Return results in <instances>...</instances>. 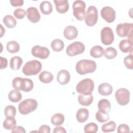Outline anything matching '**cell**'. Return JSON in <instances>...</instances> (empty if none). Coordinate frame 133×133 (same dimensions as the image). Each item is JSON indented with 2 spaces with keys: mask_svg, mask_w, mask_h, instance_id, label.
Segmentation results:
<instances>
[{
  "mask_svg": "<svg viewBox=\"0 0 133 133\" xmlns=\"http://www.w3.org/2000/svg\"><path fill=\"white\" fill-rule=\"evenodd\" d=\"M101 41L105 45H111L114 41V36L113 32L109 26L104 27L100 32Z\"/></svg>",
  "mask_w": 133,
  "mask_h": 133,
  "instance_id": "obj_10",
  "label": "cell"
},
{
  "mask_svg": "<svg viewBox=\"0 0 133 133\" xmlns=\"http://www.w3.org/2000/svg\"><path fill=\"white\" fill-rule=\"evenodd\" d=\"M1 37H2L3 36V35L5 34V29L3 28V26H2V25L1 24Z\"/></svg>",
  "mask_w": 133,
  "mask_h": 133,
  "instance_id": "obj_47",
  "label": "cell"
},
{
  "mask_svg": "<svg viewBox=\"0 0 133 133\" xmlns=\"http://www.w3.org/2000/svg\"><path fill=\"white\" fill-rule=\"evenodd\" d=\"M115 97L117 103L121 105H126L129 102L130 92L125 88H121L116 90Z\"/></svg>",
  "mask_w": 133,
  "mask_h": 133,
  "instance_id": "obj_9",
  "label": "cell"
},
{
  "mask_svg": "<svg viewBox=\"0 0 133 133\" xmlns=\"http://www.w3.org/2000/svg\"><path fill=\"white\" fill-rule=\"evenodd\" d=\"M57 82L61 85L67 84L70 80V74L66 70H61L57 74Z\"/></svg>",
  "mask_w": 133,
  "mask_h": 133,
  "instance_id": "obj_14",
  "label": "cell"
},
{
  "mask_svg": "<svg viewBox=\"0 0 133 133\" xmlns=\"http://www.w3.org/2000/svg\"><path fill=\"white\" fill-rule=\"evenodd\" d=\"M31 53L35 57L41 59H45L48 57L50 54V51L46 47L35 45L32 48Z\"/></svg>",
  "mask_w": 133,
  "mask_h": 133,
  "instance_id": "obj_11",
  "label": "cell"
},
{
  "mask_svg": "<svg viewBox=\"0 0 133 133\" xmlns=\"http://www.w3.org/2000/svg\"><path fill=\"white\" fill-rule=\"evenodd\" d=\"M34 84L33 81L28 78H22L20 90H22L24 92H29L33 88Z\"/></svg>",
  "mask_w": 133,
  "mask_h": 133,
  "instance_id": "obj_18",
  "label": "cell"
},
{
  "mask_svg": "<svg viewBox=\"0 0 133 133\" xmlns=\"http://www.w3.org/2000/svg\"><path fill=\"white\" fill-rule=\"evenodd\" d=\"M6 49L7 51L11 54L16 53L20 50V45L17 42L11 41L7 43Z\"/></svg>",
  "mask_w": 133,
  "mask_h": 133,
  "instance_id": "obj_30",
  "label": "cell"
},
{
  "mask_svg": "<svg viewBox=\"0 0 133 133\" xmlns=\"http://www.w3.org/2000/svg\"><path fill=\"white\" fill-rule=\"evenodd\" d=\"M8 61L6 58L0 57V69H5L7 66Z\"/></svg>",
  "mask_w": 133,
  "mask_h": 133,
  "instance_id": "obj_43",
  "label": "cell"
},
{
  "mask_svg": "<svg viewBox=\"0 0 133 133\" xmlns=\"http://www.w3.org/2000/svg\"><path fill=\"white\" fill-rule=\"evenodd\" d=\"M27 18L32 23L38 22L41 19L40 14L36 7H30L26 11Z\"/></svg>",
  "mask_w": 133,
  "mask_h": 133,
  "instance_id": "obj_13",
  "label": "cell"
},
{
  "mask_svg": "<svg viewBox=\"0 0 133 133\" xmlns=\"http://www.w3.org/2000/svg\"><path fill=\"white\" fill-rule=\"evenodd\" d=\"M94 89V83L89 78L81 81L76 85V90L77 93L83 95L91 94Z\"/></svg>",
  "mask_w": 133,
  "mask_h": 133,
  "instance_id": "obj_4",
  "label": "cell"
},
{
  "mask_svg": "<svg viewBox=\"0 0 133 133\" xmlns=\"http://www.w3.org/2000/svg\"><path fill=\"white\" fill-rule=\"evenodd\" d=\"M23 0H10V3L14 7L21 6L23 4Z\"/></svg>",
  "mask_w": 133,
  "mask_h": 133,
  "instance_id": "obj_45",
  "label": "cell"
},
{
  "mask_svg": "<svg viewBox=\"0 0 133 133\" xmlns=\"http://www.w3.org/2000/svg\"><path fill=\"white\" fill-rule=\"evenodd\" d=\"M9 100L12 102H18L22 99V94L19 90H12L8 94V96Z\"/></svg>",
  "mask_w": 133,
  "mask_h": 133,
  "instance_id": "obj_28",
  "label": "cell"
},
{
  "mask_svg": "<svg viewBox=\"0 0 133 133\" xmlns=\"http://www.w3.org/2000/svg\"><path fill=\"white\" fill-rule=\"evenodd\" d=\"M26 14V11L22 8H17L14 11V16L18 19H22L24 18Z\"/></svg>",
  "mask_w": 133,
  "mask_h": 133,
  "instance_id": "obj_39",
  "label": "cell"
},
{
  "mask_svg": "<svg viewBox=\"0 0 133 133\" xmlns=\"http://www.w3.org/2000/svg\"><path fill=\"white\" fill-rule=\"evenodd\" d=\"M3 21L6 26L9 29L14 28L17 24L16 20L11 15H6L4 17Z\"/></svg>",
  "mask_w": 133,
  "mask_h": 133,
  "instance_id": "obj_29",
  "label": "cell"
},
{
  "mask_svg": "<svg viewBox=\"0 0 133 133\" xmlns=\"http://www.w3.org/2000/svg\"><path fill=\"white\" fill-rule=\"evenodd\" d=\"M132 41L128 39H124L119 43V49L124 53L131 52L132 50Z\"/></svg>",
  "mask_w": 133,
  "mask_h": 133,
  "instance_id": "obj_17",
  "label": "cell"
},
{
  "mask_svg": "<svg viewBox=\"0 0 133 133\" xmlns=\"http://www.w3.org/2000/svg\"><path fill=\"white\" fill-rule=\"evenodd\" d=\"M63 35L65 38L69 40L75 39L78 35V31L76 27L73 25H69L65 28Z\"/></svg>",
  "mask_w": 133,
  "mask_h": 133,
  "instance_id": "obj_15",
  "label": "cell"
},
{
  "mask_svg": "<svg viewBox=\"0 0 133 133\" xmlns=\"http://www.w3.org/2000/svg\"><path fill=\"white\" fill-rule=\"evenodd\" d=\"M93 96L90 95L80 94L78 96V101L79 103L83 106H89L93 101Z\"/></svg>",
  "mask_w": 133,
  "mask_h": 133,
  "instance_id": "obj_22",
  "label": "cell"
},
{
  "mask_svg": "<svg viewBox=\"0 0 133 133\" xmlns=\"http://www.w3.org/2000/svg\"><path fill=\"white\" fill-rule=\"evenodd\" d=\"M51 47L52 50L55 51L59 52L62 50L64 47L63 42L60 39H55L51 43Z\"/></svg>",
  "mask_w": 133,
  "mask_h": 133,
  "instance_id": "obj_27",
  "label": "cell"
},
{
  "mask_svg": "<svg viewBox=\"0 0 133 133\" xmlns=\"http://www.w3.org/2000/svg\"><path fill=\"white\" fill-rule=\"evenodd\" d=\"M98 91V92L102 96H109L112 94L113 87L108 83H103L99 85Z\"/></svg>",
  "mask_w": 133,
  "mask_h": 133,
  "instance_id": "obj_19",
  "label": "cell"
},
{
  "mask_svg": "<svg viewBox=\"0 0 133 133\" xmlns=\"http://www.w3.org/2000/svg\"><path fill=\"white\" fill-rule=\"evenodd\" d=\"M39 81L45 84H48L52 82L54 78L52 74L48 71L42 72L38 76Z\"/></svg>",
  "mask_w": 133,
  "mask_h": 133,
  "instance_id": "obj_26",
  "label": "cell"
},
{
  "mask_svg": "<svg viewBox=\"0 0 133 133\" xmlns=\"http://www.w3.org/2000/svg\"><path fill=\"white\" fill-rule=\"evenodd\" d=\"M117 131L118 133L129 132H130V128L127 124H120L118 126Z\"/></svg>",
  "mask_w": 133,
  "mask_h": 133,
  "instance_id": "obj_41",
  "label": "cell"
},
{
  "mask_svg": "<svg viewBox=\"0 0 133 133\" xmlns=\"http://www.w3.org/2000/svg\"><path fill=\"white\" fill-rule=\"evenodd\" d=\"M4 114L6 117L12 118L15 117L16 114V108L11 105H7L5 107L4 110Z\"/></svg>",
  "mask_w": 133,
  "mask_h": 133,
  "instance_id": "obj_33",
  "label": "cell"
},
{
  "mask_svg": "<svg viewBox=\"0 0 133 133\" xmlns=\"http://www.w3.org/2000/svg\"><path fill=\"white\" fill-rule=\"evenodd\" d=\"M116 50L112 47H109L107 48L104 51V55L105 57L108 59H114L117 56Z\"/></svg>",
  "mask_w": 133,
  "mask_h": 133,
  "instance_id": "obj_35",
  "label": "cell"
},
{
  "mask_svg": "<svg viewBox=\"0 0 133 133\" xmlns=\"http://www.w3.org/2000/svg\"><path fill=\"white\" fill-rule=\"evenodd\" d=\"M11 132H21V133H25L26 132L24 128L20 126H15L11 129Z\"/></svg>",
  "mask_w": 133,
  "mask_h": 133,
  "instance_id": "obj_42",
  "label": "cell"
},
{
  "mask_svg": "<svg viewBox=\"0 0 133 133\" xmlns=\"http://www.w3.org/2000/svg\"><path fill=\"white\" fill-rule=\"evenodd\" d=\"M21 79H22V77H16L12 80V85L13 88L17 90H20Z\"/></svg>",
  "mask_w": 133,
  "mask_h": 133,
  "instance_id": "obj_40",
  "label": "cell"
},
{
  "mask_svg": "<svg viewBox=\"0 0 133 133\" xmlns=\"http://www.w3.org/2000/svg\"><path fill=\"white\" fill-rule=\"evenodd\" d=\"M102 18L107 22H113L116 18V12L113 8L110 6L103 7L101 10Z\"/></svg>",
  "mask_w": 133,
  "mask_h": 133,
  "instance_id": "obj_12",
  "label": "cell"
},
{
  "mask_svg": "<svg viewBox=\"0 0 133 133\" xmlns=\"http://www.w3.org/2000/svg\"><path fill=\"white\" fill-rule=\"evenodd\" d=\"M116 124L114 121H110L108 123L103 124L101 127L102 131L104 132H113L115 130Z\"/></svg>",
  "mask_w": 133,
  "mask_h": 133,
  "instance_id": "obj_34",
  "label": "cell"
},
{
  "mask_svg": "<svg viewBox=\"0 0 133 133\" xmlns=\"http://www.w3.org/2000/svg\"><path fill=\"white\" fill-rule=\"evenodd\" d=\"M84 132L85 133H88V132L96 133L98 131V127L96 123L91 122L86 124L84 126Z\"/></svg>",
  "mask_w": 133,
  "mask_h": 133,
  "instance_id": "obj_36",
  "label": "cell"
},
{
  "mask_svg": "<svg viewBox=\"0 0 133 133\" xmlns=\"http://www.w3.org/2000/svg\"><path fill=\"white\" fill-rule=\"evenodd\" d=\"M64 121V116L63 114L57 113L55 114L51 118V122L55 126H60Z\"/></svg>",
  "mask_w": 133,
  "mask_h": 133,
  "instance_id": "obj_31",
  "label": "cell"
},
{
  "mask_svg": "<svg viewBox=\"0 0 133 133\" xmlns=\"http://www.w3.org/2000/svg\"><path fill=\"white\" fill-rule=\"evenodd\" d=\"M73 13L76 19L79 21H82L84 19L85 14L86 4L81 0L75 1L72 5Z\"/></svg>",
  "mask_w": 133,
  "mask_h": 133,
  "instance_id": "obj_7",
  "label": "cell"
},
{
  "mask_svg": "<svg viewBox=\"0 0 133 133\" xmlns=\"http://www.w3.org/2000/svg\"><path fill=\"white\" fill-rule=\"evenodd\" d=\"M16 125V121L15 117L12 118H7L4 119L3 126V127L7 130H11V129L15 126Z\"/></svg>",
  "mask_w": 133,
  "mask_h": 133,
  "instance_id": "obj_32",
  "label": "cell"
},
{
  "mask_svg": "<svg viewBox=\"0 0 133 133\" xmlns=\"http://www.w3.org/2000/svg\"><path fill=\"white\" fill-rule=\"evenodd\" d=\"M98 108L103 113H109L111 110V103L107 99H101L98 103Z\"/></svg>",
  "mask_w": 133,
  "mask_h": 133,
  "instance_id": "obj_21",
  "label": "cell"
},
{
  "mask_svg": "<svg viewBox=\"0 0 133 133\" xmlns=\"http://www.w3.org/2000/svg\"><path fill=\"white\" fill-rule=\"evenodd\" d=\"M97 68L96 62L91 60L83 59L78 61L76 64L75 69L79 75L93 73Z\"/></svg>",
  "mask_w": 133,
  "mask_h": 133,
  "instance_id": "obj_1",
  "label": "cell"
},
{
  "mask_svg": "<svg viewBox=\"0 0 133 133\" xmlns=\"http://www.w3.org/2000/svg\"><path fill=\"white\" fill-rule=\"evenodd\" d=\"M39 132H46L49 133L50 132V128L49 126L43 125L39 127Z\"/></svg>",
  "mask_w": 133,
  "mask_h": 133,
  "instance_id": "obj_44",
  "label": "cell"
},
{
  "mask_svg": "<svg viewBox=\"0 0 133 133\" xmlns=\"http://www.w3.org/2000/svg\"><path fill=\"white\" fill-rule=\"evenodd\" d=\"M53 132L54 133H57V132L65 133V132H66V131L63 127H62L61 126H58V127H56L54 128V129L53 130Z\"/></svg>",
  "mask_w": 133,
  "mask_h": 133,
  "instance_id": "obj_46",
  "label": "cell"
},
{
  "mask_svg": "<svg viewBox=\"0 0 133 133\" xmlns=\"http://www.w3.org/2000/svg\"><path fill=\"white\" fill-rule=\"evenodd\" d=\"M23 62L22 59L19 56H14L10 59V67L14 70H18Z\"/></svg>",
  "mask_w": 133,
  "mask_h": 133,
  "instance_id": "obj_24",
  "label": "cell"
},
{
  "mask_svg": "<svg viewBox=\"0 0 133 133\" xmlns=\"http://www.w3.org/2000/svg\"><path fill=\"white\" fill-rule=\"evenodd\" d=\"M132 30L133 23H132L125 22L119 23L116 28V33L119 37L128 36V39L132 41Z\"/></svg>",
  "mask_w": 133,
  "mask_h": 133,
  "instance_id": "obj_5",
  "label": "cell"
},
{
  "mask_svg": "<svg viewBox=\"0 0 133 133\" xmlns=\"http://www.w3.org/2000/svg\"><path fill=\"white\" fill-rule=\"evenodd\" d=\"M104 54L103 48L99 46L96 45L93 46L90 50V55L91 57L96 58L101 57Z\"/></svg>",
  "mask_w": 133,
  "mask_h": 133,
  "instance_id": "obj_25",
  "label": "cell"
},
{
  "mask_svg": "<svg viewBox=\"0 0 133 133\" xmlns=\"http://www.w3.org/2000/svg\"><path fill=\"white\" fill-rule=\"evenodd\" d=\"M89 117V111L85 108L78 109L76 114V118L78 122L83 123L85 122Z\"/></svg>",
  "mask_w": 133,
  "mask_h": 133,
  "instance_id": "obj_20",
  "label": "cell"
},
{
  "mask_svg": "<svg viewBox=\"0 0 133 133\" xmlns=\"http://www.w3.org/2000/svg\"><path fill=\"white\" fill-rule=\"evenodd\" d=\"M85 22L88 26H92L97 22L98 19V13L97 8L94 6H90L85 12Z\"/></svg>",
  "mask_w": 133,
  "mask_h": 133,
  "instance_id": "obj_6",
  "label": "cell"
},
{
  "mask_svg": "<svg viewBox=\"0 0 133 133\" xmlns=\"http://www.w3.org/2000/svg\"><path fill=\"white\" fill-rule=\"evenodd\" d=\"M39 8L42 13L44 15H49L52 11V4L48 1H45L41 2L39 5Z\"/></svg>",
  "mask_w": 133,
  "mask_h": 133,
  "instance_id": "obj_23",
  "label": "cell"
},
{
  "mask_svg": "<svg viewBox=\"0 0 133 133\" xmlns=\"http://www.w3.org/2000/svg\"><path fill=\"white\" fill-rule=\"evenodd\" d=\"M96 118L100 123L106 122L109 119V113H103L98 110L96 114Z\"/></svg>",
  "mask_w": 133,
  "mask_h": 133,
  "instance_id": "obj_37",
  "label": "cell"
},
{
  "mask_svg": "<svg viewBox=\"0 0 133 133\" xmlns=\"http://www.w3.org/2000/svg\"><path fill=\"white\" fill-rule=\"evenodd\" d=\"M38 104L36 100L34 99H26L19 103L18 105V110L20 114L26 115L35 111Z\"/></svg>",
  "mask_w": 133,
  "mask_h": 133,
  "instance_id": "obj_3",
  "label": "cell"
},
{
  "mask_svg": "<svg viewBox=\"0 0 133 133\" xmlns=\"http://www.w3.org/2000/svg\"><path fill=\"white\" fill-rule=\"evenodd\" d=\"M85 47L83 43L76 41L69 44L66 49V54L71 57L82 54L85 51Z\"/></svg>",
  "mask_w": 133,
  "mask_h": 133,
  "instance_id": "obj_8",
  "label": "cell"
},
{
  "mask_svg": "<svg viewBox=\"0 0 133 133\" xmlns=\"http://www.w3.org/2000/svg\"><path fill=\"white\" fill-rule=\"evenodd\" d=\"M42 64L40 61L33 60L26 62L22 68L23 73L26 76L35 75L42 70Z\"/></svg>",
  "mask_w": 133,
  "mask_h": 133,
  "instance_id": "obj_2",
  "label": "cell"
},
{
  "mask_svg": "<svg viewBox=\"0 0 133 133\" xmlns=\"http://www.w3.org/2000/svg\"><path fill=\"white\" fill-rule=\"evenodd\" d=\"M124 63L125 66L129 69L132 70L133 69V56L132 54H130L124 59Z\"/></svg>",
  "mask_w": 133,
  "mask_h": 133,
  "instance_id": "obj_38",
  "label": "cell"
},
{
  "mask_svg": "<svg viewBox=\"0 0 133 133\" xmlns=\"http://www.w3.org/2000/svg\"><path fill=\"white\" fill-rule=\"evenodd\" d=\"M54 2L58 12L64 14L69 10V5L68 0H54Z\"/></svg>",
  "mask_w": 133,
  "mask_h": 133,
  "instance_id": "obj_16",
  "label": "cell"
}]
</instances>
